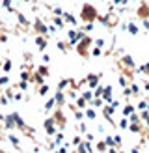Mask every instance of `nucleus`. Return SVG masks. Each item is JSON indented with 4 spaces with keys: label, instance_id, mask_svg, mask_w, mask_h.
<instances>
[{
    "label": "nucleus",
    "instance_id": "1",
    "mask_svg": "<svg viewBox=\"0 0 149 153\" xmlns=\"http://www.w3.org/2000/svg\"><path fill=\"white\" fill-rule=\"evenodd\" d=\"M80 19L84 21V22H93V21L99 19V11H97V7L91 6V4H82Z\"/></svg>",
    "mask_w": 149,
    "mask_h": 153
},
{
    "label": "nucleus",
    "instance_id": "2",
    "mask_svg": "<svg viewBox=\"0 0 149 153\" xmlns=\"http://www.w3.org/2000/svg\"><path fill=\"white\" fill-rule=\"evenodd\" d=\"M136 15L142 21H149V4L147 2H142L138 6V10H136Z\"/></svg>",
    "mask_w": 149,
    "mask_h": 153
},
{
    "label": "nucleus",
    "instance_id": "3",
    "mask_svg": "<svg viewBox=\"0 0 149 153\" xmlns=\"http://www.w3.org/2000/svg\"><path fill=\"white\" fill-rule=\"evenodd\" d=\"M63 21H67L69 22V25H77V17H74V15H71V13H63Z\"/></svg>",
    "mask_w": 149,
    "mask_h": 153
},
{
    "label": "nucleus",
    "instance_id": "4",
    "mask_svg": "<svg viewBox=\"0 0 149 153\" xmlns=\"http://www.w3.org/2000/svg\"><path fill=\"white\" fill-rule=\"evenodd\" d=\"M127 30H129V32H131V34H134V36H136V34H138V26H136V25H134V22H129V25H127Z\"/></svg>",
    "mask_w": 149,
    "mask_h": 153
},
{
    "label": "nucleus",
    "instance_id": "5",
    "mask_svg": "<svg viewBox=\"0 0 149 153\" xmlns=\"http://www.w3.org/2000/svg\"><path fill=\"white\" fill-rule=\"evenodd\" d=\"M35 43H37V47H39L41 51L45 49V45H47V41H45V37H43V36H39V37H37V39H35Z\"/></svg>",
    "mask_w": 149,
    "mask_h": 153
},
{
    "label": "nucleus",
    "instance_id": "6",
    "mask_svg": "<svg viewBox=\"0 0 149 153\" xmlns=\"http://www.w3.org/2000/svg\"><path fill=\"white\" fill-rule=\"evenodd\" d=\"M11 4H13V0H4V2H2V6L6 7V10H10V11H15L13 7H11ZM15 13H17V11H15Z\"/></svg>",
    "mask_w": 149,
    "mask_h": 153
},
{
    "label": "nucleus",
    "instance_id": "7",
    "mask_svg": "<svg viewBox=\"0 0 149 153\" xmlns=\"http://www.w3.org/2000/svg\"><path fill=\"white\" fill-rule=\"evenodd\" d=\"M52 21L56 22V26H63V25H65V22H63V17H54Z\"/></svg>",
    "mask_w": 149,
    "mask_h": 153
},
{
    "label": "nucleus",
    "instance_id": "8",
    "mask_svg": "<svg viewBox=\"0 0 149 153\" xmlns=\"http://www.w3.org/2000/svg\"><path fill=\"white\" fill-rule=\"evenodd\" d=\"M142 73H147V75H149V64H145V65H142Z\"/></svg>",
    "mask_w": 149,
    "mask_h": 153
},
{
    "label": "nucleus",
    "instance_id": "9",
    "mask_svg": "<svg viewBox=\"0 0 149 153\" xmlns=\"http://www.w3.org/2000/svg\"><path fill=\"white\" fill-rule=\"evenodd\" d=\"M4 69L10 71V69H11V62H6V64H4Z\"/></svg>",
    "mask_w": 149,
    "mask_h": 153
},
{
    "label": "nucleus",
    "instance_id": "10",
    "mask_svg": "<svg viewBox=\"0 0 149 153\" xmlns=\"http://www.w3.org/2000/svg\"><path fill=\"white\" fill-rule=\"evenodd\" d=\"M144 26H145V28L149 30V21H144Z\"/></svg>",
    "mask_w": 149,
    "mask_h": 153
},
{
    "label": "nucleus",
    "instance_id": "11",
    "mask_svg": "<svg viewBox=\"0 0 149 153\" xmlns=\"http://www.w3.org/2000/svg\"><path fill=\"white\" fill-rule=\"evenodd\" d=\"M22 2H32V0H22Z\"/></svg>",
    "mask_w": 149,
    "mask_h": 153
},
{
    "label": "nucleus",
    "instance_id": "12",
    "mask_svg": "<svg viewBox=\"0 0 149 153\" xmlns=\"http://www.w3.org/2000/svg\"><path fill=\"white\" fill-rule=\"evenodd\" d=\"M142 2H147V0H142Z\"/></svg>",
    "mask_w": 149,
    "mask_h": 153
}]
</instances>
